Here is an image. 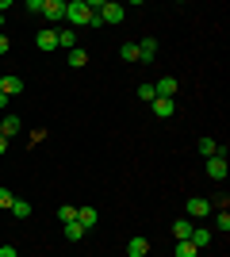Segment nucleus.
I'll list each match as a JSON object with an SVG mask.
<instances>
[{
	"label": "nucleus",
	"instance_id": "obj_1",
	"mask_svg": "<svg viewBox=\"0 0 230 257\" xmlns=\"http://www.w3.org/2000/svg\"><path fill=\"white\" fill-rule=\"evenodd\" d=\"M66 23L69 27H88V23H92V0H69L66 4Z\"/></svg>",
	"mask_w": 230,
	"mask_h": 257
},
{
	"label": "nucleus",
	"instance_id": "obj_2",
	"mask_svg": "<svg viewBox=\"0 0 230 257\" xmlns=\"http://www.w3.org/2000/svg\"><path fill=\"white\" fill-rule=\"evenodd\" d=\"M96 12H100V23H123L127 20V8H123V4H96Z\"/></svg>",
	"mask_w": 230,
	"mask_h": 257
},
{
	"label": "nucleus",
	"instance_id": "obj_3",
	"mask_svg": "<svg viewBox=\"0 0 230 257\" xmlns=\"http://www.w3.org/2000/svg\"><path fill=\"white\" fill-rule=\"evenodd\" d=\"M211 215V200L203 196H188V219H207Z\"/></svg>",
	"mask_w": 230,
	"mask_h": 257
},
{
	"label": "nucleus",
	"instance_id": "obj_4",
	"mask_svg": "<svg viewBox=\"0 0 230 257\" xmlns=\"http://www.w3.org/2000/svg\"><path fill=\"white\" fill-rule=\"evenodd\" d=\"M226 154H215V158H207V177L211 181H226Z\"/></svg>",
	"mask_w": 230,
	"mask_h": 257
},
{
	"label": "nucleus",
	"instance_id": "obj_5",
	"mask_svg": "<svg viewBox=\"0 0 230 257\" xmlns=\"http://www.w3.org/2000/svg\"><path fill=\"white\" fill-rule=\"evenodd\" d=\"M0 92H4V96H20V92H23V77L0 73Z\"/></svg>",
	"mask_w": 230,
	"mask_h": 257
},
{
	"label": "nucleus",
	"instance_id": "obj_6",
	"mask_svg": "<svg viewBox=\"0 0 230 257\" xmlns=\"http://www.w3.org/2000/svg\"><path fill=\"white\" fill-rule=\"evenodd\" d=\"M150 111H153L157 119H169V115L176 111V100H161V96H153V100H150Z\"/></svg>",
	"mask_w": 230,
	"mask_h": 257
},
{
	"label": "nucleus",
	"instance_id": "obj_7",
	"mask_svg": "<svg viewBox=\"0 0 230 257\" xmlns=\"http://www.w3.org/2000/svg\"><path fill=\"white\" fill-rule=\"evenodd\" d=\"M153 96H161V100H173V96H176V77H161V81L153 85Z\"/></svg>",
	"mask_w": 230,
	"mask_h": 257
},
{
	"label": "nucleus",
	"instance_id": "obj_8",
	"mask_svg": "<svg viewBox=\"0 0 230 257\" xmlns=\"http://www.w3.org/2000/svg\"><path fill=\"white\" fill-rule=\"evenodd\" d=\"M43 16L46 20H66V0H43Z\"/></svg>",
	"mask_w": 230,
	"mask_h": 257
},
{
	"label": "nucleus",
	"instance_id": "obj_9",
	"mask_svg": "<svg viewBox=\"0 0 230 257\" xmlns=\"http://www.w3.org/2000/svg\"><path fill=\"white\" fill-rule=\"evenodd\" d=\"M196 150L203 154V158H215V154H222V146H219L215 139H211V135H203V139L196 142Z\"/></svg>",
	"mask_w": 230,
	"mask_h": 257
},
{
	"label": "nucleus",
	"instance_id": "obj_10",
	"mask_svg": "<svg viewBox=\"0 0 230 257\" xmlns=\"http://www.w3.org/2000/svg\"><path fill=\"white\" fill-rule=\"evenodd\" d=\"M157 58V39H142L138 43V62H153Z\"/></svg>",
	"mask_w": 230,
	"mask_h": 257
},
{
	"label": "nucleus",
	"instance_id": "obj_11",
	"mask_svg": "<svg viewBox=\"0 0 230 257\" xmlns=\"http://www.w3.org/2000/svg\"><path fill=\"white\" fill-rule=\"evenodd\" d=\"M192 230H196V226H192V219H176V223H173L176 242H188V238H192Z\"/></svg>",
	"mask_w": 230,
	"mask_h": 257
},
{
	"label": "nucleus",
	"instance_id": "obj_12",
	"mask_svg": "<svg viewBox=\"0 0 230 257\" xmlns=\"http://www.w3.org/2000/svg\"><path fill=\"white\" fill-rule=\"evenodd\" d=\"M35 43H39V50H58V31H50V27H46V31H39V39H35Z\"/></svg>",
	"mask_w": 230,
	"mask_h": 257
},
{
	"label": "nucleus",
	"instance_id": "obj_13",
	"mask_svg": "<svg viewBox=\"0 0 230 257\" xmlns=\"http://www.w3.org/2000/svg\"><path fill=\"white\" fill-rule=\"evenodd\" d=\"M150 253V242H146V238H131V242H127V257H146Z\"/></svg>",
	"mask_w": 230,
	"mask_h": 257
},
{
	"label": "nucleus",
	"instance_id": "obj_14",
	"mask_svg": "<svg viewBox=\"0 0 230 257\" xmlns=\"http://www.w3.org/2000/svg\"><path fill=\"white\" fill-rule=\"evenodd\" d=\"M96 219H100L96 207H77V223L85 226V230H88V226H96Z\"/></svg>",
	"mask_w": 230,
	"mask_h": 257
},
{
	"label": "nucleus",
	"instance_id": "obj_15",
	"mask_svg": "<svg viewBox=\"0 0 230 257\" xmlns=\"http://www.w3.org/2000/svg\"><path fill=\"white\" fill-rule=\"evenodd\" d=\"M188 242H192V246H196V249L211 246V230H207V226H196V230H192V238H188Z\"/></svg>",
	"mask_w": 230,
	"mask_h": 257
},
{
	"label": "nucleus",
	"instance_id": "obj_16",
	"mask_svg": "<svg viewBox=\"0 0 230 257\" xmlns=\"http://www.w3.org/2000/svg\"><path fill=\"white\" fill-rule=\"evenodd\" d=\"M69 65H73V69H85L88 65V50L85 46H73V50H69Z\"/></svg>",
	"mask_w": 230,
	"mask_h": 257
},
{
	"label": "nucleus",
	"instance_id": "obj_17",
	"mask_svg": "<svg viewBox=\"0 0 230 257\" xmlns=\"http://www.w3.org/2000/svg\"><path fill=\"white\" fill-rule=\"evenodd\" d=\"M0 135H4V139L20 135V119H16V115H4V119H0Z\"/></svg>",
	"mask_w": 230,
	"mask_h": 257
},
{
	"label": "nucleus",
	"instance_id": "obj_18",
	"mask_svg": "<svg viewBox=\"0 0 230 257\" xmlns=\"http://www.w3.org/2000/svg\"><path fill=\"white\" fill-rule=\"evenodd\" d=\"M58 46H66V50L77 46V31H73V27H62V31H58Z\"/></svg>",
	"mask_w": 230,
	"mask_h": 257
},
{
	"label": "nucleus",
	"instance_id": "obj_19",
	"mask_svg": "<svg viewBox=\"0 0 230 257\" xmlns=\"http://www.w3.org/2000/svg\"><path fill=\"white\" fill-rule=\"evenodd\" d=\"M31 211L35 207L27 204V200H16V204H12V215H16V219H31Z\"/></svg>",
	"mask_w": 230,
	"mask_h": 257
},
{
	"label": "nucleus",
	"instance_id": "obj_20",
	"mask_svg": "<svg viewBox=\"0 0 230 257\" xmlns=\"http://www.w3.org/2000/svg\"><path fill=\"white\" fill-rule=\"evenodd\" d=\"M119 58H123V62H138V43H123L119 46Z\"/></svg>",
	"mask_w": 230,
	"mask_h": 257
},
{
	"label": "nucleus",
	"instance_id": "obj_21",
	"mask_svg": "<svg viewBox=\"0 0 230 257\" xmlns=\"http://www.w3.org/2000/svg\"><path fill=\"white\" fill-rule=\"evenodd\" d=\"M58 219H62V223H77V207L73 204H62V207H58Z\"/></svg>",
	"mask_w": 230,
	"mask_h": 257
},
{
	"label": "nucleus",
	"instance_id": "obj_22",
	"mask_svg": "<svg viewBox=\"0 0 230 257\" xmlns=\"http://www.w3.org/2000/svg\"><path fill=\"white\" fill-rule=\"evenodd\" d=\"M66 238L69 242H81V238H85V226L81 223H66Z\"/></svg>",
	"mask_w": 230,
	"mask_h": 257
},
{
	"label": "nucleus",
	"instance_id": "obj_23",
	"mask_svg": "<svg viewBox=\"0 0 230 257\" xmlns=\"http://www.w3.org/2000/svg\"><path fill=\"white\" fill-rule=\"evenodd\" d=\"M199 249L192 246V242H176V257H196Z\"/></svg>",
	"mask_w": 230,
	"mask_h": 257
},
{
	"label": "nucleus",
	"instance_id": "obj_24",
	"mask_svg": "<svg viewBox=\"0 0 230 257\" xmlns=\"http://www.w3.org/2000/svg\"><path fill=\"white\" fill-rule=\"evenodd\" d=\"M12 204H16V196H12L8 188H0V207H4V211H12Z\"/></svg>",
	"mask_w": 230,
	"mask_h": 257
},
{
	"label": "nucleus",
	"instance_id": "obj_25",
	"mask_svg": "<svg viewBox=\"0 0 230 257\" xmlns=\"http://www.w3.org/2000/svg\"><path fill=\"white\" fill-rule=\"evenodd\" d=\"M215 226H222V230H230V215H226V211H219V215H215Z\"/></svg>",
	"mask_w": 230,
	"mask_h": 257
},
{
	"label": "nucleus",
	"instance_id": "obj_26",
	"mask_svg": "<svg viewBox=\"0 0 230 257\" xmlns=\"http://www.w3.org/2000/svg\"><path fill=\"white\" fill-rule=\"evenodd\" d=\"M138 100H153V85H138Z\"/></svg>",
	"mask_w": 230,
	"mask_h": 257
},
{
	"label": "nucleus",
	"instance_id": "obj_27",
	"mask_svg": "<svg viewBox=\"0 0 230 257\" xmlns=\"http://www.w3.org/2000/svg\"><path fill=\"white\" fill-rule=\"evenodd\" d=\"M0 257H20V253H16V246H0Z\"/></svg>",
	"mask_w": 230,
	"mask_h": 257
},
{
	"label": "nucleus",
	"instance_id": "obj_28",
	"mask_svg": "<svg viewBox=\"0 0 230 257\" xmlns=\"http://www.w3.org/2000/svg\"><path fill=\"white\" fill-rule=\"evenodd\" d=\"M4 54H8V35L0 31V58H4Z\"/></svg>",
	"mask_w": 230,
	"mask_h": 257
},
{
	"label": "nucleus",
	"instance_id": "obj_29",
	"mask_svg": "<svg viewBox=\"0 0 230 257\" xmlns=\"http://www.w3.org/2000/svg\"><path fill=\"white\" fill-rule=\"evenodd\" d=\"M4 154H8V139H4V135H0V158H4Z\"/></svg>",
	"mask_w": 230,
	"mask_h": 257
},
{
	"label": "nucleus",
	"instance_id": "obj_30",
	"mask_svg": "<svg viewBox=\"0 0 230 257\" xmlns=\"http://www.w3.org/2000/svg\"><path fill=\"white\" fill-rule=\"evenodd\" d=\"M0 27H4V16H0Z\"/></svg>",
	"mask_w": 230,
	"mask_h": 257
}]
</instances>
